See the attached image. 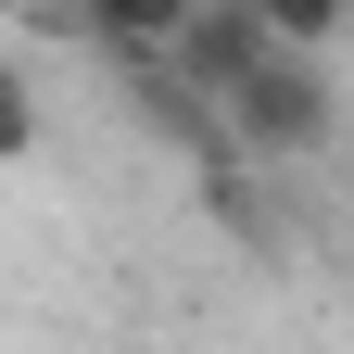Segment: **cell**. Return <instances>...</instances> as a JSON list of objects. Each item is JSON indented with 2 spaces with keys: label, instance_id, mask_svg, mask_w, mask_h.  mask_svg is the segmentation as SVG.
Wrapping results in <instances>:
<instances>
[{
  "label": "cell",
  "instance_id": "1",
  "mask_svg": "<svg viewBox=\"0 0 354 354\" xmlns=\"http://www.w3.org/2000/svg\"><path fill=\"white\" fill-rule=\"evenodd\" d=\"M215 114H228V140H241L253 165H304V152L342 140V88L317 76V51H266Z\"/></svg>",
  "mask_w": 354,
  "mask_h": 354
},
{
  "label": "cell",
  "instance_id": "5",
  "mask_svg": "<svg viewBox=\"0 0 354 354\" xmlns=\"http://www.w3.org/2000/svg\"><path fill=\"white\" fill-rule=\"evenodd\" d=\"M26 152H38V88L0 76V165H26Z\"/></svg>",
  "mask_w": 354,
  "mask_h": 354
},
{
  "label": "cell",
  "instance_id": "3",
  "mask_svg": "<svg viewBox=\"0 0 354 354\" xmlns=\"http://www.w3.org/2000/svg\"><path fill=\"white\" fill-rule=\"evenodd\" d=\"M190 13H203V0H88V38H102L127 76H140V64H177Z\"/></svg>",
  "mask_w": 354,
  "mask_h": 354
},
{
  "label": "cell",
  "instance_id": "2",
  "mask_svg": "<svg viewBox=\"0 0 354 354\" xmlns=\"http://www.w3.org/2000/svg\"><path fill=\"white\" fill-rule=\"evenodd\" d=\"M266 51H279V38H266V13H253V0H203V13H190V38H177V64L165 76H190L203 88V102H228V88L266 64ZM152 76V64H140Z\"/></svg>",
  "mask_w": 354,
  "mask_h": 354
},
{
  "label": "cell",
  "instance_id": "4",
  "mask_svg": "<svg viewBox=\"0 0 354 354\" xmlns=\"http://www.w3.org/2000/svg\"><path fill=\"white\" fill-rule=\"evenodd\" d=\"M266 13V38H279V51H329V38L354 26V0H253Z\"/></svg>",
  "mask_w": 354,
  "mask_h": 354
}]
</instances>
